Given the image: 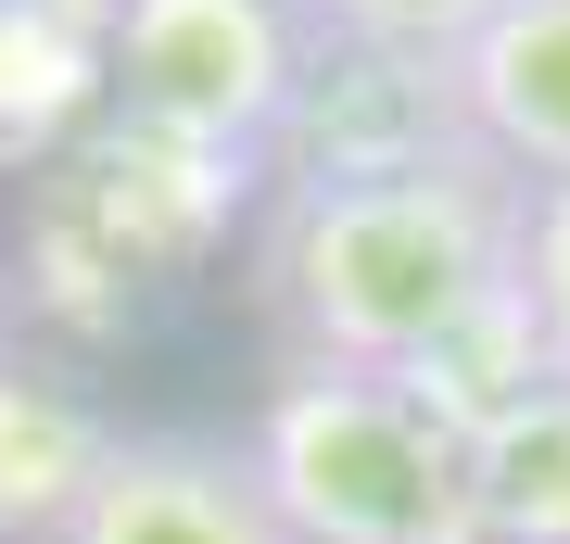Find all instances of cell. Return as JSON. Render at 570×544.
<instances>
[{
	"mask_svg": "<svg viewBox=\"0 0 570 544\" xmlns=\"http://www.w3.org/2000/svg\"><path fill=\"white\" fill-rule=\"evenodd\" d=\"M520 266V178L482 152L406 178H266L254 304L292 367H406Z\"/></svg>",
	"mask_w": 570,
	"mask_h": 544,
	"instance_id": "obj_1",
	"label": "cell"
},
{
	"mask_svg": "<svg viewBox=\"0 0 570 544\" xmlns=\"http://www.w3.org/2000/svg\"><path fill=\"white\" fill-rule=\"evenodd\" d=\"M242 468L292 544H456L469 520V444L419 418L381 367H279L254 405Z\"/></svg>",
	"mask_w": 570,
	"mask_h": 544,
	"instance_id": "obj_2",
	"label": "cell"
},
{
	"mask_svg": "<svg viewBox=\"0 0 570 544\" xmlns=\"http://www.w3.org/2000/svg\"><path fill=\"white\" fill-rule=\"evenodd\" d=\"M292 77H305L292 0H102V101L153 140L254 165Z\"/></svg>",
	"mask_w": 570,
	"mask_h": 544,
	"instance_id": "obj_3",
	"label": "cell"
},
{
	"mask_svg": "<svg viewBox=\"0 0 570 544\" xmlns=\"http://www.w3.org/2000/svg\"><path fill=\"white\" fill-rule=\"evenodd\" d=\"M469 152L444 51H343L305 39V77H292L279 127H266V178H406V165Z\"/></svg>",
	"mask_w": 570,
	"mask_h": 544,
	"instance_id": "obj_4",
	"label": "cell"
},
{
	"mask_svg": "<svg viewBox=\"0 0 570 544\" xmlns=\"http://www.w3.org/2000/svg\"><path fill=\"white\" fill-rule=\"evenodd\" d=\"M51 544H292L266 520L242 444L216 431H115V456L89 468V494L63 506Z\"/></svg>",
	"mask_w": 570,
	"mask_h": 544,
	"instance_id": "obj_5",
	"label": "cell"
},
{
	"mask_svg": "<svg viewBox=\"0 0 570 544\" xmlns=\"http://www.w3.org/2000/svg\"><path fill=\"white\" fill-rule=\"evenodd\" d=\"M444 89L494 178H520V190L570 178V0H494L444 51Z\"/></svg>",
	"mask_w": 570,
	"mask_h": 544,
	"instance_id": "obj_6",
	"label": "cell"
},
{
	"mask_svg": "<svg viewBox=\"0 0 570 544\" xmlns=\"http://www.w3.org/2000/svg\"><path fill=\"white\" fill-rule=\"evenodd\" d=\"M102 456H115V418L77 367L0 355V544H51Z\"/></svg>",
	"mask_w": 570,
	"mask_h": 544,
	"instance_id": "obj_7",
	"label": "cell"
},
{
	"mask_svg": "<svg viewBox=\"0 0 570 544\" xmlns=\"http://www.w3.org/2000/svg\"><path fill=\"white\" fill-rule=\"evenodd\" d=\"M381 380L406 393L419 418H444L456 444H469V431H494L520 393H546V380H558V355H546V329H532V304H520V279H508V291L469 304L456 329H431L406 367H381Z\"/></svg>",
	"mask_w": 570,
	"mask_h": 544,
	"instance_id": "obj_8",
	"label": "cell"
},
{
	"mask_svg": "<svg viewBox=\"0 0 570 544\" xmlns=\"http://www.w3.org/2000/svg\"><path fill=\"white\" fill-rule=\"evenodd\" d=\"M469 520L494 544H570V367L469 431Z\"/></svg>",
	"mask_w": 570,
	"mask_h": 544,
	"instance_id": "obj_9",
	"label": "cell"
},
{
	"mask_svg": "<svg viewBox=\"0 0 570 544\" xmlns=\"http://www.w3.org/2000/svg\"><path fill=\"white\" fill-rule=\"evenodd\" d=\"M494 0H292L305 39H343V51H456Z\"/></svg>",
	"mask_w": 570,
	"mask_h": 544,
	"instance_id": "obj_10",
	"label": "cell"
},
{
	"mask_svg": "<svg viewBox=\"0 0 570 544\" xmlns=\"http://www.w3.org/2000/svg\"><path fill=\"white\" fill-rule=\"evenodd\" d=\"M520 304H532V329H546V355L570 367V178L546 190H520Z\"/></svg>",
	"mask_w": 570,
	"mask_h": 544,
	"instance_id": "obj_11",
	"label": "cell"
},
{
	"mask_svg": "<svg viewBox=\"0 0 570 544\" xmlns=\"http://www.w3.org/2000/svg\"><path fill=\"white\" fill-rule=\"evenodd\" d=\"M0 355H13V279H0Z\"/></svg>",
	"mask_w": 570,
	"mask_h": 544,
	"instance_id": "obj_12",
	"label": "cell"
},
{
	"mask_svg": "<svg viewBox=\"0 0 570 544\" xmlns=\"http://www.w3.org/2000/svg\"><path fill=\"white\" fill-rule=\"evenodd\" d=\"M456 544H494V532H456Z\"/></svg>",
	"mask_w": 570,
	"mask_h": 544,
	"instance_id": "obj_13",
	"label": "cell"
}]
</instances>
